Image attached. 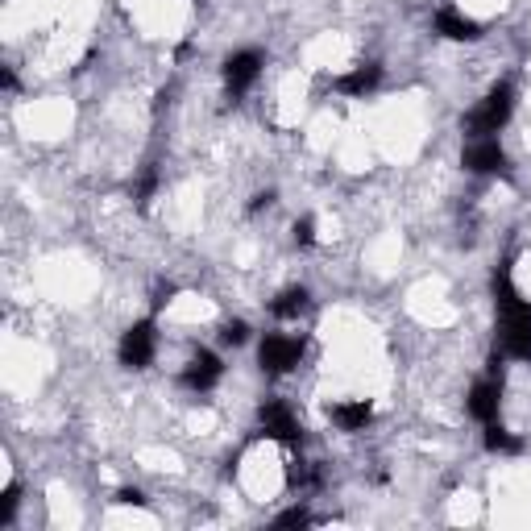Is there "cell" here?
Segmentation results:
<instances>
[{
    "label": "cell",
    "instance_id": "cell-1",
    "mask_svg": "<svg viewBox=\"0 0 531 531\" xmlns=\"http://www.w3.org/2000/svg\"><path fill=\"white\" fill-rule=\"evenodd\" d=\"M494 299H498V345L515 361H531V303L515 291L511 266L494 270Z\"/></svg>",
    "mask_w": 531,
    "mask_h": 531
},
{
    "label": "cell",
    "instance_id": "cell-2",
    "mask_svg": "<svg viewBox=\"0 0 531 531\" xmlns=\"http://www.w3.org/2000/svg\"><path fill=\"white\" fill-rule=\"evenodd\" d=\"M511 113H515V88L511 83H494V88L486 92V100L465 117V133L469 137H494L502 125L511 121Z\"/></svg>",
    "mask_w": 531,
    "mask_h": 531
},
{
    "label": "cell",
    "instance_id": "cell-3",
    "mask_svg": "<svg viewBox=\"0 0 531 531\" xmlns=\"http://www.w3.org/2000/svg\"><path fill=\"white\" fill-rule=\"evenodd\" d=\"M303 361V341L299 337H287V332H266L262 345H258V366L266 374H291Z\"/></svg>",
    "mask_w": 531,
    "mask_h": 531
},
{
    "label": "cell",
    "instance_id": "cell-4",
    "mask_svg": "<svg viewBox=\"0 0 531 531\" xmlns=\"http://www.w3.org/2000/svg\"><path fill=\"white\" fill-rule=\"evenodd\" d=\"M154 353H158V328H154V320H137L133 328H125V337H121V345H117L121 366L146 370L150 361H154Z\"/></svg>",
    "mask_w": 531,
    "mask_h": 531
},
{
    "label": "cell",
    "instance_id": "cell-5",
    "mask_svg": "<svg viewBox=\"0 0 531 531\" xmlns=\"http://www.w3.org/2000/svg\"><path fill=\"white\" fill-rule=\"evenodd\" d=\"M461 162L473 175H507V150L498 146V137H469Z\"/></svg>",
    "mask_w": 531,
    "mask_h": 531
},
{
    "label": "cell",
    "instance_id": "cell-6",
    "mask_svg": "<svg viewBox=\"0 0 531 531\" xmlns=\"http://www.w3.org/2000/svg\"><path fill=\"white\" fill-rule=\"evenodd\" d=\"M258 424H262V432H266L270 440H278V444H299V436H303V424L295 419V411H291L287 403H278V399H266V403L258 407Z\"/></svg>",
    "mask_w": 531,
    "mask_h": 531
},
{
    "label": "cell",
    "instance_id": "cell-7",
    "mask_svg": "<svg viewBox=\"0 0 531 531\" xmlns=\"http://www.w3.org/2000/svg\"><path fill=\"white\" fill-rule=\"evenodd\" d=\"M258 75H262V54L258 50H237V54L225 59V88H229V96H245L258 83Z\"/></svg>",
    "mask_w": 531,
    "mask_h": 531
},
{
    "label": "cell",
    "instance_id": "cell-8",
    "mask_svg": "<svg viewBox=\"0 0 531 531\" xmlns=\"http://www.w3.org/2000/svg\"><path fill=\"white\" fill-rule=\"evenodd\" d=\"M220 374H225V366H220V357L200 349V353H191L187 357V366H183V386L195 390V395H204V390H212L220 382Z\"/></svg>",
    "mask_w": 531,
    "mask_h": 531
},
{
    "label": "cell",
    "instance_id": "cell-9",
    "mask_svg": "<svg viewBox=\"0 0 531 531\" xmlns=\"http://www.w3.org/2000/svg\"><path fill=\"white\" fill-rule=\"evenodd\" d=\"M498 407H502V378L490 374L482 382H473V390H469V415L482 419V424H494Z\"/></svg>",
    "mask_w": 531,
    "mask_h": 531
},
{
    "label": "cell",
    "instance_id": "cell-10",
    "mask_svg": "<svg viewBox=\"0 0 531 531\" xmlns=\"http://www.w3.org/2000/svg\"><path fill=\"white\" fill-rule=\"evenodd\" d=\"M382 83V67L378 63H357L353 71H345L332 88H337L341 96H353V100H361V96H370L374 88Z\"/></svg>",
    "mask_w": 531,
    "mask_h": 531
},
{
    "label": "cell",
    "instance_id": "cell-11",
    "mask_svg": "<svg viewBox=\"0 0 531 531\" xmlns=\"http://www.w3.org/2000/svg\"><path fill=\"white\" fill-rule=\"evenodd\" d=\"M432 25H436V34L449 38V42H478L482 38V25L473 17H465V13H457V9H440Z\"/></svg>",
    "mask_w": 531,
    "mask_h": 531
},
{
    "label": "cell",
    "instance_id": "cell-12",
    "mask_svg": "<svg viewBox=\"0 0 531 531\" xmlns=\"http://www.w3.org/2000/svg\"><path fill=\"white\" fill-rule=\"evenodd\" d=\"M328 419L341 432H361L374 419V407H370V399H345V403H332L328 407Z\"/></svg>",
    "mask_w": 531,
    "mask_h": 531
},
{
    "label": "cell",
    "instance_id": "cell-13",
    "mask_svg": "<svg viewBox=\"0 0 531 531\" xmlns=\"http://www.w3.org/2000/svg\"><path fill=\"white\" fill-rule=\"evenodd\" d=\"M307 307H312V295H307L303 287H287V291H278L270 299V316L274 320H299Z\"/></svg>",
    "mask_w": 531,
    "mask_h": 531
},
{
    "label": "cell",
    "instance_id": "cell-14",
    "mask_svg": "<svg viewBox=\"0 0 531 531\" xmlns=\"http://www.w3.org/2000/svg\"><path fill=\"white\" fill-rule=\"evenodd\" d=\"M486 449H490V453H507V457H515V453H523V440L511 436V432L494 419V424H486Z\"/></svg>",
    "mask_w": 531,
    "mask_h": 531
},
{
    "label": "cell",
    "instance_id": "cell-15",
    "mask_svg": "<svg viewBox=\"0 0 531 531\" xmlns=\"http://www.w3.org/2000/svg\"><path fill=\"white\" fill-rule=\"evenodd\" d=\"M17 502H21V490H17V482H9L5 494H0V527H9V523H13Z\"/></svg>",
    "mask_w": 531,
    "mask_h": 531
},
{
    "label": "cell",
    "instance_id": "cell-16",
    "mask_svg": "<svg viewBox=\"0 0 531 531\" xmlns=\"http://www.w3.org/2000/svg\"><path fill=\"white\" fill-rule=\"evenodd\" d=\"M220 341L233 345V349L245 345V341H249V324H245V320H229L225 328H220Z\"/></svg>",
    "mask_w": 531,
    "mask_h": 531
},
{
    "label": "cell",
    "instance_id": "cell-17",
    "mask_svg": "<svg viewBox=\"0 0 531 531\" xmlns=\"http://www.w3.org/2000/svg\"><path fill=\"white\" fill-rule=\"evenodd\" d=\"M307 482H312V469H307V461H287V486L299 490Z\"/></svg>",
    "mask_w": 531,
    "mask_h": 531
},
{
    "label": "cell",
    "instance_id": "cell-18",
    "mask_svg": "<svg viewBox=\"0 0 531 531\" xmlns=\"http://www.w3.org/2000/svg\"><path fill=\"white\" fill-rule=\"evenodd\" d=\"M295 245H303V249H307V245H316V225H312L307 216L295 220Z\"/></svg>",
    "mask_w": 531,
    "mask_h": 531
},
{
    "label": "cell",
    "instance_id": "cell-19",
    "mask_svg": "<svg viewBox=\"0 0 531 531\" xmlns=\"http://www.w3.org/2000/svg\"><path fill=\"white\" fill-rule=\"evenodd\" d=\"M274 523H278V527H307V523H312V515H307L303 507H295V511H287V515H278Z\"/></svg>",
    "mask_w": 531,
    "mask_h": 531
},
{
    "label": "cell",
    "instance_id": "cell-20",
    "mask_svg": "<svg viewBox=\"0 0 531 531\" xmlns=\"http://www.w3.org/2000/svg\"><path fill=\"white\" fill-rule=\"evenodd\" d=\"M117 502H121V507H129V502H133V507H142V490H117Z\"/></svg>",
    "mask_w": 531,
    "mask_h": 531
},
{
    "label": "cell",
    "instance_id": "cell-21",
    "mask_svg": "<svg viewBox=\"0 0 531 531\" xmlns=\"http://www.w3.org/2000/svg\"><path fill=\"white\" fill-rule=\"evenodd\" d=\"M274 204V191H262V195H254V204H249V212H262V208H270Z\"/></svg>",
    "mask_w": 531,
    "mask_h": 531
}]
</instances>
